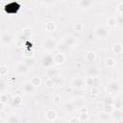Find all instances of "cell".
Masks as SVG:
<instances>
[{
    "label": "cell",
    "instance_id": "cell-1",
    "mask_svg": "<svg viewBox=\"0 0 123 123\" xmlns=\"http://www.w3.org/2000/svg\"><path fill=\"white\" fill-rule=\"evenodd\" d=\"M120 88H121L120 84H119V82L116 81V80H111V81H110V82L108 83V85H107V87H106L107 91H108L110 94H115V93L119 92Z\"/></svg>",
    "mask_w": 123,
    "mask_h": 123
},
{
    "label": "cell",
    "instance_id": "cell-2",
    "mask_svg": "<svg viewBox=\"0 0 123 123\" xmlns=\"http://www.w3.org/2000/svg\"><path fill=\"white\" fill-rule=\"evenodd\" d=\"M56 46H57V43L55 42V40H53L51 38H48L42 42V48L44 51H47V52L53 51L56 48Z\"/></svg>",
    "mask_w": 123,
    "mask_h": 123
},
{
    "label": "cell",
    "instance_id": "cell-3",
    "mask_svg": "<svg viewBox=\"0 0 123 123\" xmlns=\"http://www.w3.org/2000/svg\"><path fill=\"white\" fill-rule=\"evenodd\" d=\"M22 88L27 94H34L36 92V86L31 82H25L22 84Z\"/></svg>",
    "mask_w": 123,
    "mask_h": 123
},
{
    "label": "cell",
    "instance_id": "cell-4",
    "mask_svg": "<svg viewBox=\"0 0 123 123\" xmlns=\"http://www.w3.org/2000/svg\"><path fill=\"white\" fill-rule=\"evenodd\" d=\"M41 62H42V65L45 66V67H50L54 64V56H51L49 54H46L42 57L41 59Z\"/></svg>",
    "mask_w": 123,
    "mask_h": 123
},
{
    "label": "cell",
    "instance_id": "cell-5",
    "mask_svg": "<svg viewBox=\"0 0 123 123\" xmlns=\"http://www.w3.org/2000/svg\"><path fill=\"white\" fill-rule=\"evenodd\" d=\"M95 34H96V36L98 37L105 38V37H107V36L109 34V31L105 26H98L95 29Z\"/></svg>",
    "mask_w": 123,
    "mask_h": 123
},
{
    "label": "cell",
    "instance_id": "cell-6",
    "mask_svg": "<svg viewBox=\"0 0 123 123\" xmlns=\"http://www.w3.org/2000/svg\"><path fill=\"white\" fill-rule=\"evenodd\" d=\"M86 73L87 76H90V77H98L100 74V69L95 65H90L86 68Z\"/></svg>",
    "mask_w": 123,
    "mask_h": 123
},
{
    "label": "cell",
    "instance_id": "cell-7",
    "mask_svg": "<svg viewBox=\"0 0 123 123\" xmlns=\"http://www.w3.org/2000/svg\"><path fill=\"white\" fill-rule=\"evenodd\" d=\"M12 41V36L9 33H4L1 37V43L3 46H8Z\"/></svg>",
    "mask_w": 123,
    "mask_h": 123
},
{
    "label": "cell",
    "instance_id": "cell-8",
    "mask_svg": "<svg viewBox=\"0 0 123 123\" xmlns=\"http://www.w3.org/2000/svg\"><path fill=\"white\" fill-rule=\"evenodd\" d=\"M85 85H86L85 80L82 79V78H80V77H75V78L71 81V86H72L73 87H75V88H81V87H83Z\"/></svg>",
    "mask_w": 123,
    "mask_h": 123
},
{
    "label": "cell",
    "instance_id": "cell-9",
    "mask_svg": "<svg viewBox=\"0 0 123 123\" xmlns=\"http://www.w3.org/2000/svg\"><path fill=\"white\" fill-rule=\"evenodd\" d=\"M29 67H30V66H28V65L23 62L19 63V64L16 66V71H17L18 73H20V74H26V73L29 71Z\"/></svg>",
    "mask_w": 123,
    "mask_h": 123
},
{
    "label": "cell",
    "instance_id": "cell-10",
    "mask_svg": "<svg viewBox=\"0 0 123 123\" xmlns=\"http://www.w3.org/2000/svg\"><path fill=\"white\" fill-rule=\"evenodd\" d=\"M63 42L68 46V47H72L75 45L76 43V38L73 36H66L63 39Z\"/></svg>",
    "mask_w": 123,
    "mask_h": 123
},
{
    "label": "cell",
    "instance_id": "cell-11",
    "mask_svg": "<svg viewBox=\"0 0 123 123\" xmlns=\"http://www.w3.org/2000/svg\"><path fill=\"white\" fill-rule=\"evenodd\" d=\"M62 110L65 111V112H72L74 110H75V106L73 104V102H66L62 105Z\"/></svg>",
    "mask_w": 123,
    "mask_h": 123
},
{
    "label": "cell",
    "instance_id": "cell-12",
    "mask_svg": "<svg viewBox=\"0 0 123 123\" xmlns=\"http://www.w3.org/2000/svg\"><path fill=\"white\" fill-rule=\"evenodd\" d=\"M93 4V0H79V7L81 9H87Z\"/></svg>",
    "mask_w": 123,
    "mask_h": 123
},
{
    "label": "cell",
    "instance_id": "cell-13",
    "mask_svg": "<svg viewBox=\"0 0 123 123\" xmlns=\"http://www.w3.org/2000/svg\"><path fill=\"white\" fill-rule=\"evenodd\" d=\"M18 9H19V6L17 4H15V3H10V4L5 5V10H6L7 12H9L10 10H12V12L14 13V12H17Z\"/></svg>",
    "mask_w": 123,
    "mask_h": 123
},
{
    "label": "cell",
    "instance_id": "cell-14",
    "mask_svg": "<svg viewBox=\"0 0 123 123\" xmlns=\"http://www.w3.org/2000/svg\"><path fill=\"white\" fill-rule=\"evenodd\" d=\"M54 62L57 64H61L64 62V56H63L62 52V53H57V54L54 55Z\"/></svg>",
    "mask_w": 123,
    "mask_h": 123
},
{
    "label": "cell",
    "instance_id": "cell-15",
    "mask_svg": "<svg viewBox=\"0 0 123 123\" xmlns=\"http://www.w3.org/2000/svg\"><path fill=\"white\" fill-rule=\"evenodd\" d=\"M45 116L49 121H54L56 119V117H57V113H56V111L54 110H48L46 111V113H45Z\"/></svg>",
    "mask_w": 123,
    "mask_h": 123
},
{
    "label": "cell",
    "instance_id": "cell-16",
    "mask_svg": "<svg viewBox=\"0 0 123 123\" xmlns=\"http://www.w3.org/2000/svg\"><path fill=\"white\" fill-rule=\"evenodd\" d=\"M73 102V104H74V106H75V108H83L84 106H85V103H86V101L83 99V98H80V97H77L75 100H73L72 101Z\"/></svg>",
    "mask_w": 123,
    "mask_h": 123
},
{
    "label": "cell",
    "instance_id": "cell-17",
    "mask_svg": "<svg viewBox=\"0 0 123 123\" xmlns=\"http://www.w3.org/2000/svg\"><path fill=\"white\" fill-rule=\"evenodd\" d=\"M112 113V117L116 120V121H120L121 118H123V112L120 111V110H113V111L111 112Z\"/></svg>",
    "mask_w": 123,
    "mask_h": 123
},
{
    "label": "cell",
    "instance_id": "cell-18",
    "mask_svg": "<svg viewBox=\"0 0 123 123\" xmlns=\"http://www.w3.org/2000/svg\"><path fill=\"white\" fill-rule=\"evenodd\" d=\"M59 74V71L57 68H49L47 70V75L49 78H54V77H57Z\"/></svg>",
    "mask_w": 123,
    "mask_h": 123
},
{
    "label": "cell",
    "instance_id": "cell-19",
    "mask_svg": "<svg viewBox=\"0 0 123 123\" xmlns=\"http://www.w3.org/2000/svg\"><path fill=\"white\" fill-rule=\"evenodd\" d=\"M86 58L88 62H94L95 59H96V54L94 51H88L86 55Z\"/></svg>",
    "mask_w": 123,
    "mask_h": 123
},
{
    "label": "cell",
    "instance_id": "cell-20",
    "mask_svg": "<svg viewBox=\"0 0 123 123\" xmlns=\"http://www.w3.org/2000/svg\"><path fill=\"white\" fill-rule=\"evenodd\" d=\"M99 119H100L101 121H105V122H107V121H111V118L110 113H107V112H105V111H104V113L99 114Z\"/></svg>",
    "mask_w": 123,
    "mask_h": 123
},
{
    "label": "cell",
    "instance_id": "cell-21",
    "mask_svg": "<svg viewBox=\"0 0 123 123\" xmlns=\"http://www.w3.org/2000/svg\"><path fill=\"white\" fill-rule=\"evenodd\" d=\"M22 104V99L19 95H15L13 98H12V105L14 107H18Z\"/></svg>",
    "mask_w": 123,
    "mask_h": 123
},
{
    "label": "cell",
    "instance_id": "cell-22",
    "mask_svg": "<svg viewBox=\"0 0 123 123\" xmlns=\"http://www.w3.org/2000/svg\"><path fill=\"white\" fill-rule=\"evenodd\" d=\"M58 49H59V51H61V52H64V51H66V50H68L69 49V47L62 41V43H60L59 45H58Z\"/></svg>",
    "mask_w": 123,
    "mask_h": 123
},
{
    "label": "cell",
    "instance_id": "cell-23",
    "mask_svg": "<svg viewBox=\"0 0 123 123\" xmlns=\"http://www.w3.org/2000/svg\"><path fill=\"white\" fill-rule=\"evenodd\" d=\"M104 111L107 113H111L113 111V108L111 104H105V108H104Z\"/></svg>",
    "mask_w": 123,
    "mask_h": 123
},
{
    "label": "cell",
    "instance_id": "cell-24",
    "mask_svg": "<svg viewBox=\"0 0 123 123\" xmlns=\"http://www.w3.org/2000/svg\"><path fill=\"white\" fill-rule=\"evenodd\" d=\"M31 82H32L36 86H40V84H41V80H40L38 77H37V76L33 77V79L31 80Z\"/></svg>",
    "mask_w": 123,
    "mask_h": 123
},
{
    "label": "cell",
    "instance_id": "cell-25",
    "mask_svg": "<svg viewBox=\"0 0 123 123\" xmlns=\"http://www.w3.org/2000/svg\"><path fill=\"white\" fill-rule=\"evenodd\" d=\"M106 63H107V65H108L109 67H112V66H114V64H115V61H114V59H112V58H108V59L106 60Z\"/></svg>",
    "mask_w": 123,
    "mask_h": 123
},
{
    "label": "cell",
    "instance_id": "cell-26",
    "mask_svg": "<svg viewBox=\"0 0 123 123\" xmlns=\"http://www.w3.org/2000/svg\"><path fill=\"white\" fill-rule=\"evenodd\" d=\"M113 51H114L116 54L121 53V51H122V46H121V44H119V43L115 44V45L113 46Z\"/></svg>",
    "mask_w": 123,
    "mask_h": 123
},
{
    "label": "cell",
    "instance_id": "cell-27",
    "mask_svg": "<svg viewBox=\"0 0 123 123\" xmlns=\"http://www.w3.org/2000/svg\"><path fill=\"white\" fill-rule=\"evenodd\" d=\"M116 23H117V21H116V19L114 18V17H110L109 19H108V24L110 25V26H115L116 25Z\"/></svg>",
    "mask_w": 123,
    "mask_h": 123
},
{
    "label": "cell",
    "instance_id": "cell-28",
    "mask_svg": "<svg viewBox=\"0 0 123 123\" xmlns=\"http://www.w3.org/2000/svg\"><path fill=\"white\" fill-rule=\"evenodd\" d=\"M7 73H8V69H7V67H6L5 65H1V67H0V74H1V76L4 77Z\"/></svg>",
    "mask_w": 123,
    "mask_h": 123
},
{
    "label": "cell",
    "instance_id": "cell-29",
    "mask_svg": "<svg viewBox=\"0 0 123 123\" xmlns=\"http://www.w3.org/2000/svg\"><path fill=\"white\" fill-rule=\"evenodd\" d=\"M24 62L28 65V66H30V65H33L34 63H35V61H34V59H31V58H26L25 60H24Z\"/></svg>",
    "mask_w": 123,
    "mask_h": 123
},
{
    "label": "cell",
    "instance_id": "cell-30",
    "mask_svg": "<svg viewBox=\"0 0 123 123\" xmlns=\"http://www.w3.org/2000/svg\"><path fill=\"white\" fill-rule=\"evenodd\" d=\"M87 119H88L87 112H82L81 115H80V120H81V121H86Z\"/></svg>",
    "mask_w": 123,
    "mask_h": 123
},
{
    "label": "cell",
    "instance_id": "cell-31",
    "mask_svg": "<svg viewBox=\"0 0 123 123\" xmlns=\"http://www.w3.org/2000/svg\"><path fill=\"white\" fill-rule=\"evenodd\" d=\"M46 27H47L48 31H54V30H55V24H54L53 22H49Z\"/></svg>",
    "mask_w": 123,
    "mask_h": 123
},
{
    "label": "cell",
    "instance_id": "cell-32",
    "mask_svg": "<svg viewBox=\"0 0 123 123\" xmlns=\"http://www.w3.org/2000/svg\"><path fill=\"white\" fill-rule=\"evenodd\" d=\"M8 121L11 122V123H15V122H19V119H18L17 117H14L13 115H12V116L8 119Z\"/></svg>",
    "mask_w": 123,
    "mask_h": 123
},
{
    "label": "cell",
    "instance_id": "cell-33",
    "mask_svg": "<svg viewBox=\"0 0 123 123\" xmlns=\"http://www.w3.org/2000/svg\"><path fill=\"white\" fill-rule=\"evenodd\" d=\"M105 100H106V101H105V104H111V105H112V104L114 103L113 98H112L111 96H109V97H108V98H106Z\"/></svg>",
    "mask_w": 123,
    "mask_h": 123
},
{
    "label": "cell",
    "instance_id": "cell-34",
    "mask_svg": "<svg viewBox=\"0 0 123 123\" xmlns=\"http://www.w3.org/2000/svg\"><path fill=\"white\" fill-rule=\"evenodd\" d=\"M83 27H84V26H83V24H82V23H77V24L74 26V28H75L78 32L82 31V30H83Z\"/></svg>",
    "mask_w": 123,
    "mask_h": 123
},
{
    "label": "cell",
    "instance_id": "cell-35",
    "mask_svg": "<svg viewBox=\"0 0 123 123\" xmlns=\"http://www.w3.org/2000/svg\"><path fill=\"white\" fill-rule=\"evenodd\" d=\"M116 21H117V23H118L119 25H121V26H122V25H123V14H122V15H120V16L116 19Z\"/></svg>",
    "mask_w": 123,
    "mask_h": 123
},
{
    "label": "cell",
    "instance_id": "cell-36",
    "mask_svg": "<svg viewBox=\"0 0 123 123\" xmlns=\"http://www.w3.org/2000/svg\"><path fill=\"white\" fill-rule=\"evenodd\" d=\"M117 10L123 14V3H121V4H119V5L117 6Z\"/></svg>",
    "mask_w": 123,
    "mask_h": 123
},
{
    "label": "cell",
    "instance_id": "cell-37",
    "mask_svg": "<svg viewBox=\"0 0 123 123\" xmlns=\"http://www.w3.org/2000/svg\"><path fill=\"white\" fill-rule=\"evenodd\" d=\"M61 99H62V98H61V96H60V95H57V96H55L54 101H55V103H57V104H58V103H60V102H61Z\"/></svg>",
    "mask_w": 123,
    "mask_h": 123
},
{
    "label": "cell",
    "instance_id": "cell-38",
    "mask_svg": "<svg viewBox=\"0 0 123 123\" xmlns=\"http://www.w3.org/2000/svg\"><path fill=\"white\" fill-rule=\"evenodd\" d=\"M56 0H42V2L43 3H46V4H52V3H54Z\"/></svg>",
    "mask_w": 123,
    "mask_h": 123
},
{
    "label": "cell",
    "instance_id": "cell-39",
    "mask_svg": "<svg viewBox=\"0 0 123 123\" xmlns=\"http://www.w3.org/2000/svg\"><path fill=\"white\" fill-rule=\"evenodd\" d=\"M1 102H2L3 104H4L5 102H6V95H5L4 93H3L2 95H1Z\"/></svg>",
    "mask_w": 123,
    "mask_h": 123
},
{
    "label": "cell",
    "instance_id": "cell-40",
    "mask_svg": "<svg viewBox=\"0 0 123 123\" xmlns=\"http://www.w3.org/2000/svg\"><path fill=\"white\" fill-rule=\"evenodd\" d=\"M1 91L3 92L4 91V87H5V83H4V81H1Z\"/></svg>",
    "mask_w": 123,
    "mask_h": 123
},
{
    "label": "cell",
    "instance_id": "cell-41",
    "mask_svg": "<svg viewBox=\"0 0 123 123\" xmlns=\"http://www.w3.org/2000/svg\"><path fill=\"white\" fill-rule=\"evenodd\" d=\"M3 1H8V0H3Z\"/></svg>",
    "mask_w": 123,
    "mask_h": 123
},
{
    "label": "cell",
    "instance_id": "cell-42",
    "mask_svg": "<svg viewBox=\"0 0 123 123\" xmlns=\"http://www.w3.org/2000/svg\"><path fill=\"white\" fill-rule=\"evenodd\" d=\"M64 1H66V0H64Z\"/></svg>",
    "mask_w": 123,
    "mask_h": 123
}]
</instances>
